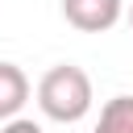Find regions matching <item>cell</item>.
<instances>
[{
  "mask_svg": "<svg viewBox=\"0 0 133 133\" xmlns=\"http://www.w3.org/2000/svg\"><path fill=\"white\" fill-rule=\"evenodd\" d=\"M129 25H133V8H129Z\"/></svg>",
  "mask_w": 133,
  "mask_h": 133,
  "instance_id": "obj_6",
  "label": "cell"
},
{
  "mask_svg": "<svg viewBox=\"0 0 133 133\" xmlns=\"http://www.w3.org/2000/svg\"><path fill=\"white\" fill-rule=\"evenodd\" d=\"M0 133H42V125H37V121H25V116H12Z\"/></svg>",
  "mask_w": 133,
  "mask_h": 133,
  "instance_id": "obj_5",
  "label": "cell"
},
{
  "mask_svg": "<svg viewBox=\"0 0 133 133\" xmlns=\"http://www.w3.org/2000/svg\"><path fill=\"white\" fill-rule=\"evenodd\" d=\"M96 133H133V96H112L100 108Z\"/></svg>",
  "mask_w": 133,
  "mask_h": 133,
  "instance_id": "obj_4",
  "label": "cell"
},
{
  "mask_svg": "<svg viewBox=\"0 0 133 133\" xmlns=\"http://www.w3.org/2000/svg\"><path fill=\"white\" fill-rule=\"evenodd\" d=\"M29 100V79L17 62H0V121H12Z\"/></svg>",
  "mask_w": 133,
  "mask_h": 133,
  "instance_id": "obj_3",
  "label": "cell"
},
{
  "mask_svg": "<svg viewBox=\"0 0 133 133\" xmlns=\"http://www.w3.org/2000/svg\"><path fill=\"white\" fill-rule=\"evenodd\" d=\"M37 108L58 121V125H75L91 112V79L83 66L75 62H58L37 79Z\"/></svg>",
  "mask_w": 133,
  "mask_h": 133,
  "instance_id": "obj_1",
  "label": "cell"
},
{
  "mask_svg": "<svg viewBox=\"0 0 133 133\" xmlns=\"http://www.w3.org/2000/svg\"><path fill=\"white\" fill-rule=\"evenodd\" d=\"M121 0H62V17L79 33H104L121 21Z\"/></svg>",
  "mask_w": 133,
  "mask_h": 133,
  "instance_id": "obj_2",
  "label": "cell"
}]
</instances>
